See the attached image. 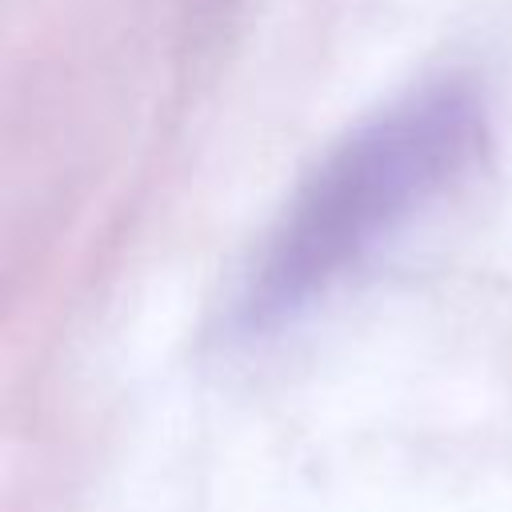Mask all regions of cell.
<instances>
[{
	"mask_svg": "<svg viewBox=\"0 0 512 512\" xmlns=\"http://www.w3.org/2000/svg\"><path fill=\"white\" fill-rule=\"evenodd\" d=\"M484 144V104L460 80L428 84L376 112L284 208L236 296L232 332L260 340L300 320L452 192Z\"/></svg>",
	"mask_w": 512,
	"mask_h": 512,
	"instance_id": "1",
	"label": "cell"
}]
</instances>
